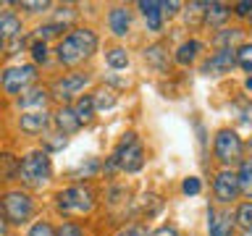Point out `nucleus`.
Masks as SVG:
<instances>
[{"label":"nucleus","instance_id":"1","mask_svg":"<svg viewBox=\"0 0 252 236\" xmlns=\"http://www.w3.org/2000/svg\"><path fill=\"white\" fill-rule=\"evenodd\" d=\"M53 176V163L47 149H32L19 163V178L27 189H42Z\"/></svg>","mask_w":252,"mask_h":236},{"label":"nucleus","instance_id":"2","mask_svg":"<svg viewBox=\"0 0 252 236\" xmlns=\"http://www.w3.org/2000/svg\"><path fill=\"white\" fill-rule=\"evenodd\" d=\"M142 165H145V149L137 142V134H124V139L118 142V147L113 149V155L108 157L105 171L113 173L116 168H121L126 173H137Z\"/></svg>","mask_w":252,"mask_h":236},{"label":"nucleus","instance_id":"3","mask_svg":"<svg viewBox=\"0 0 252 236\" xmlns=\"http://www.w3.org/2000/svg\"><path fill=\"white\" fill-rule=\"evenodd\" d=\"M0 215L5 218V223L21 226L34 215V200L27 189H8L5 194H0Z\"/></svg>","mask_w":252,"mask_h":236},{"label":"nucleus","instance_id":"4","mask_svg":"<svg viewBox=\"0 0 252 236\" xmlns=\"http://www.w3.org/2000/svg\"><path fill=\"white\" fill-rule=\"evenodd\" d=\"M55 207L61 215H87L94 207V192L82 184L66 186L55 194Z\"/></svg>","mask_w":252,"mask_h":236},{"label":"nucleus","instance_id":"5","mask_svg":"<svg viewBox=\"0 0 252 236\" xmlns=\"http://www.w3.org/2000/svg\"><path fill=\"white\" fill-rule=\"evenodd\" d=\"M37 66L34 63H24V66H11L0 74V87L8 94H24L29 87H34Z\"/></svg>","mask_w":252,"mask_h":236},{"label":"nucleus","instance_id":"6","mask_svg":"<svg viewBox=\"0 0 252 236\" xmlns=\"http://www.w3.org/2000/svg\"><path fill=\"white\" fill-rule=\"evenodd\" d=\"M213 149H216V157L223 165H234L242 160L244 152V142L234 129H220L216 134V142H213Z\"/></svg>","mask_w":252,"mask_h":236},{"label":"nucleus","instance_id":"7","mask_svg":"<svg viewBox=\"0 0 252 236\" xmlns=\"http://www.w3.org/2000/svg\"><path fill=\"white\" fill-rule=\"evenodd\" d=\"M87 84H90V76L74 71V74H63L61 79H55L53 87H50V92H53V97H58L61 102H68V100H74Z\"/></svg>","mask_w":252,"mask_h":236},{"label":"nucleus","instance_id":"8","mask_svg":"<svg viewBox=\"0 0 252 236\" xmlns=\"http://www.w3.org/2000/svg\"><path fill=\"white\" fill-rule=\"evenodd\" d=\"M213 192H216V200L218 202H234L239 197V181H236V173L234 171H220L216 181H213Z\"/></svg>","mask_w":252,"mask_h":236},{"label":"nucleus","instance_id":"9","mask_svg":"<svg viewBox=\"0 0 252 236\" xmlns=\"http://www.w3.org/2000/svg\"><path fill=\"white\" fill-rule=\"evenodd\" d=\"M234 66H236V53L234 50H218V53H213L210 58L202 63L200 71L205 76H223Z\"/></svg>","mask_w":252,"mask_h":236},{"label":"nucleus","instance_id":"10","mask_svg":"<svg viewBox=\"0 0 252 236\" xmlns=\"http://www.w3.org/2000/svg\"><path fill=\"white\" fill-rule=\"evenodd\" d=\"M53 123V116L47 110H34V113H21L19 118V129L24 134H42L50 129Z\"/></svg>","mask_w":252,"mask_h":236},{"label":"nucleus","instance_id":"11","mask_svg":"<svg viewBox=\"0 0 252 236\" xmlns=\"http://www.w3.org/2000/svg\"><path fill=\"white\" fill-rule=\"evenodd\" d=\"M208 231L210 236H231L234 231L231 212H218L216 207H208Z\"/></svg>","mask_w":252,"mask_h":236},{"label":"nucleus","instance_id":"12","mask_svg":"<svg viewBox=\"0 0 252 236\" xmlns=\"http://www.w3.org/2000/svg\"><path fill=\"white\" fill-rule=\"evenodd\" d=\"M55 55H58V60L63 63V66H76V63L84 60L82 50H79V45L74 42V37L66 34L58 39V47H55Z\"/></svg>","mask_w":252,"mask_h":236},{"label":"nucleus","instance_id":"13","mask_svg":"<svg viewBox=\"0 0 252 236\" xmlns=\"http://www.w3.org/2000/svg\"><path fill=\"white\" fill-rule=\"evenodd\" d=\"M47 100H50L47 89H42V87H29L19 97V108H24L27 113H34V110H45Z\"/></svg>","mask_w":252,"mask_h":236},{"label":"nucleus","instance_id":"14","mask_svg":"<svg viewBox=\"0 0 252 236\" xmlns=\"http://www.w3.org/2000/svg\"><path fill=\"white\" fill-rule=\"evenodd\" d=\"M108 27H110V31H113L116 37H126V34H129V29H131V13H129V8H124V5L110 8Z\"/></svg>","mask_w":252,"mask_h":236},{"label":"nucleus","instance_id":"15","mask_svg":"<svg viewBox=\"0 0 252 236\" xmlns=\"http://www.w3.org/2000/svg\"><path fill=\"white\" fill-rule=\"evenodd\" d=\"M53 123L58 126L61 134H74V131L82 129V123H79V118H76V113H74L71 105H61L58 113L53 116Z\"/></svg>","mask_w":252,"mask_h":236},{"label":"nucleus","instance_id":"16","mask_svg":"<svg viewBox=\"0 0 252 236\" xmlns=\"http://www.w3.org/2000/svg\"><path fill=\"white\" fill-rule=\"evenodd\" d=\"M137 8L142 11V16H145L147 21V29L150 31H160L163 27V13H160V3L158 0H139Z\"/></svg>","mask_w":252,"mask_h":236},{"label":"nucleus","instance_id":"17","mask_svg":"<svg viewBox=\"0 0 252 236\" xmlns=\"http://www.w3.org/2000/svg\"><path fill=\"white\" fill-rule=\"evenodd\" d=\"M0 39L3 42L21 39V19L16 13H0Z\"/></svg>","mask_w":252,"mask_h":236},{"label":"nucleus","instance_id":"18","mask_svg":"<svg viewBox=\"0 0 252 236\" xmlns=\"http://www.w3.org/2000/svg\"><path fill=\"white\" fill-rule=\"evenodd\" d=\"M213 42L218 45V50H236L239 45H244V31L239 27L234 29H220L216 37H213Z\"/></svg>","mask_w":252,"mask_h":236},{"label":"nucleus","instance_id":"19","mask_svg":"<svg viewBox=\"0 0 252 236\" xmlns=\"http://www.w3.org/2000/svg\"><path fill=\"white\" fill-rule=\"evenodd\" d=\"M71 37H74V42L79 45V50H82V55L84 58H90V55L97 50V34H94L92 29H87V27H82V29H74V31H68Z\"/></svg>","mask_w":252,"mask_h":236},{"label":"nucleus","instance_id":"20","mask_svg":"<svg viewBox=\"0 0 252 236\" xmlns=\"http://www.w3.org/2000/svg\"><path fill=\"white\" fill-rule=\"evenodd\" d=\"M200 53H202V42H200V39H189V42H184V45L176 50L173 60H176L179 66H192Z\"/></svg>","mask_w":252,"mask_h":236},{"label":"nucleus","instance_id":"21","mask_svg":"<svg viewBox=\"0 0 252 236\" xmlns=\"http://www.w3.org/2000/svg\"><path fill=\"white\" fill-rule=\"evenodd\" d=\"M205 24H210V27H220L228 16H231V8L226 3H208L205 5Z\"/></svg>","mask_w":252,"mask_h":236},{"label":"nucleus","instance_id":"22","mask_svg":"<svg viewBox=\"0 0 252 236\" xmlns=\"http://www.w3.org/2000/svg\"><path fill=\"white\" fill-rule=\"evenodd\" d=\"M145 60L150 63V66H155L158 71H163L165 66H168V47H165L163 42L150 45L145 50Z\"/></svg>","mask_w":252,"mask_h":236},{"label":"nucleus","instance_id":"23","mask_svg":"<svg viewBox=\"0 0 252 236\" xmlns=\"http://www.w3.org/2000/svg\"><path fill=\"white\" fill-rule=\"evenodd\" d=\"M236 181H239V194L252 202V160H242L239 171H236Z\"/></svg>","mask_w":252,"mask_h":236},{"label":"nucleus","instance_id":"24","mask_svg":"<svg viewBox=\"0 0 252 236\" xmlns=\"http://www.w3.org/2000/svg\"><path fill=\"white\" fill-rule=\"evenodd\" d=\"M19 157L11 152H0V181H13L19 176Z\"/></svg>","mask_w":252,"mask_h":236},{"label":"nucleus","instance_id":"25","mask_svg":"<svg viewBox=\"0 0 252 236\" xmlns=\"http://www.w3.org/2000/svg\"><path fill=\"white\" fill-rule=\"evenodd\" d=\"M74 113L79 118V123H87V121H92L94 118V102H92V94H82V97H76L74 105Z\"/></svg>","mask_w":252,"mask_h":236},{"label":"nucleus","instance_id":"26","mask_svg":"<svg viewBox=\"0 0 252 236\" xmlns=\"http://www.w3.org/2000/svg\"><path fill=\"white\" fill-rule=\"evenodd\" d=\"M105 63L113 71H121V68L129 66V53H126L124 47H110V50L105 53Z\"/></svg>","mask_w":252,"mask_h":236},{"label":"nucleus","instance_id":"27","mask_svg":"<svg viewBox=\"0 0 252 236\" xmlns=\"http://www.w3.org/2000/svg\"><path fill=\"white\" fill-rule=\"evenodd\" d=\"M234 220L244 228V231H252V202L239 205V207H236V212H234Z\"/></svg>","mask_w":252,"mask_h":236},{"label":"nucleus","instance_id":"28","mask_svg":"<svg viewBox=\"0 0 252 236\" xmlns=\"http://www.w3.org/2000/svg\"><path fill=\"white\" fill-rule=\"evenodd\" d=\"M236 66H242L244 71H250L252 74V42H244L236 47Z\"/></svg>","mask_w":252,"mask_h":236},{"label":"nucleus","instance_id":"29","mask_svg":"<svg viewBox=\"0 0 252 236\" xmlns=\"http://www.w3.org/2000/svg\"><path fill=\"white\" fill-rule=\"evenodd\" d=\"M63 31H66V27H61V24L50 21V24H45V27L37 29V39H39V42H47V39H53V37H61Z\"/></svg>","mask_w":252,"mask_h":236},{"label":"nucleus","instance_id":"30","mask_svg":"<svg viewBox=\"0 0 252 236\" xmlns=\"http://www.w3.org/2000/svg\"><path fill=\"white\" fill-rule=\"evenodd\" d=\"M92 102H94V110H105V108H113L116 105V94L110 89H100L92 94Z\"/></svg>","mask_w":252,"mask_h":236},{"label":"nucleus","instance_id":"31","mask_svg":"<svg viewBox=\"0 0 252 236\" xmlns=\"http://www.w3.org/2000/svg\"><path fill=\"white\" fill-rule=\"evenodd\" d=\"M27 236H58V234H55V228L47 223V220H37V223L27 231Z\"/></svg>","mask_w":252,"mask_h":236},{"label":"nucleus","instance_id":"32","mask_svg":"<svg viewBox=\"0 0 252 236\" xmlns=\"http://www.w3.org/2000/svg\"><path fill=\"white\" fill-rule=\"evenodd\" d=\"M32 58H34V63H47V58H50V55H47V45L45 42H39V39H34V42H32Z\"/></svg>","mask_w":252,"mask_h":236},{"label":"nucleus","instance_id":"33","mask_svg":"<svg viewBox=\"0 0 252 236\" xmlns=\"http://www.w3.org/2000/svg\"><path fill=\"white\" fill-rule=\"evenodd\" d=\"M76 19V11L74 5H61L58 13H55V24H61V27H68V21Z\"/></svg>","mask_w":252,"mask_h":236},{"label":"nucleus","instance_id":"34","mask_svg":"<svg viewBox=\"0 0 252 236\" xmlns=\"http://www.w3.org/2000/svg\"><path fill=\"white\" fill-rule=\"evenodd\" d=\"M24 11H29V13H42V11H47L50 8V3L47 0H21L19 3Z\"/></svg>","mask_w":252,"mask_h":236},{"label":"nucleus","instance_id":"35","mask_svg":"<svg viewBox=\"0 0 252 236\" xmlns=\"http://www.w3.org/2000/svg\"><path fill=\"white\" fill-rule=\"evenodd\" d=\"M45 147H47V152L50 149H63L66 147V134H47V139H45Z\"/></svg>","mask_w":252,"mask_h":236},{"label":"nucleus","instance_id":"36","mask_svg":"<svg viewBox=\"0 0 252 236\" xmlns=\"http://www.w3.org/2000/svg\"><path fill=\"white\" fill-rule=\"evenodd\" d=\"M200 189H202V181L197 176H189V178H184V184H181V192L184 194H200Z\"/></svg>","mask_w":252,"mask_h":236},{"label":"nucleus","instance_id":"37","mask_svg":"<svg viewBox=\"0 0 252 236\" xmlns=\"http://www.w3.org/2000/svg\"><path fill=\"white\" fill-rule=\"evenodd\" d=\"M55 234H58V236H84V231H82V226H79V223H63Z\"/></svg>","mask_w":252,"mask_h":236},{"label":"nucleus","instance_id":"38","mask_svg":"<svg viewBox=\"0 0 252 236\" xmlns=\"http://www.w3.org/2000/svg\"><path fill=\"white\" fill-rule=\"evenodd\" d=\"M231 13L242 16V19H247V16H252V0H242V3H236Z\"/></svg>","mask_w":252,"mask_h":236},{"label":"nucleus","instance_id":"39","mask_svg":"<svg viewBox=\"0 0 252 236\" xmlns=\"http://www.w3.org/2000/svg\"><path fill=\"white\" fill-rule=\"evenodd\" d=\"M118 236H147V228L139 226V223H131V226H126Z\"/></svg>","mask_w":252,"mask_h":236},{"label":"nucleus","instance_id":"40","mask_svg":"<svg viewBox=\"0 0 252 236\" xmlns=\"http://www.w3.org/2000/svg\"><path fill=\"white\" fill-rule=\"evenodd\" d=\"M179 8H181V3H176V0H171V3H160V13H163V19H171V16H176Z\"/></svg>","mask_w":252,"mask_h":236},{"label":"nucleus","instance_id":"41","mask_svg":"<svg viewBox=\"0 0 252 236\" xmlns=\"http://www.w3.org/2000/svg\"><path fill=\"white\" fill-rule=\"evenodd\" d=\"M239 108H242V113H239V118L242 121H247V123H252V102H239Z\"/></svg>","mask_w":252,"mask_h":236},{"label":"nucleus","instance_id":"42","mask_svg":"<svg viewBox=\"0 0 252 236\" xmlns=\"http://www.w3.org/2000/svg\"><path fill=\"white\" fill-rule=\"evenodd\" d=\"M0 236H8V223H5L3 215H0Z\"/></svg>","mask_w":252,"mask_h":236},{"label":"nucleus","instance_id":"43","mask_svg":"<svg viewBox=\"0 0 252 236\" xmlns=\"http://www.w3.org/2000/svg\"><path fill=\"white\" fill-rule=\"evenodd\" d=\"M244 87H247V89H252V76L247 79V82H244Z\"/></svg>","mask_w":252,"mask_h":236},{"label":"nucleus","instance_id":"44","mask_svg":"<svg viewBox=\"0 0 252 236\" xmlns=\"http://www.w3.org/2000/svg\"><path fill=\"white\" fill-rule=\"evenodd\" d=\"M3 47H5V42H3V39H0V53H3Z\"/></svg>","mask_w":252,"mask_h":236},{"label":"nucleus","instance_id":"45","mask_svg":"<svg viewBox=\"0 0 252 236\" xmlns=\"http://www.w3.org/2000/svg\"><path fill=\"white\" fill-rule=\"evenodd\" d=\"M244 236H252V231H244Z\"/></svg>","mask_w":252,"mask_h":236}]
</instances>
